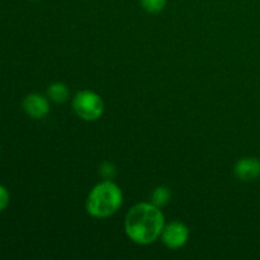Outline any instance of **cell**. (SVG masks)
Here are the masks:
<instances>
[{
  "label": "cell",
  "instance_id": "obj_1",
  "mask_svg": "<svg viewBox=\"0 0 260 260\" xmlns=\"http://www.w3.org/2000/svg\"><path fill=\"white\" fill-rule=\"evenodd\" d=\"M165 217L161 210L151 202L135 205L124 218V231L129 240L139 245H149L161 236Z\"/></svg>",
  "mask_w": 260,
  "mask_h": 260
},
{
  "label": "cell",
  "instance_id": "obj_2",
  "mask_svg": "<svg viewBox=\"0 0 260 260\" xmlns=\"http://www.w3.org/2000/svg\"><path fill=\"white\" fill-rule=\"evenodd\" d=\"M123 203L122 189L112 182V179H104L98 183L89 192L86 197V212L95 218H107L114 215Z\"/></svg>",
  "mask_w": 260,
  "mask_h": 260
},
{
  "label": "cell",
  "instance_id": "obj_3",
  "mask_svg": "<svg viewBox=\"0 0 260 260\" xmlns=\"http://www.w3.org/2000/svg\"><path fill=\"white\" fill-rule=\"evenodd\" d=\"M73 108L84 121H96L104 112V102L95 91L81 90L74 98Z\"/></svg>",
  "mask_w": 260,
  "mask_h": 260
},
{
  "label": "cell",
  "instance_id": "obj_4",
  "mask_svg": "<svg viewBox=\"0 0 260 260\" xmlns=\"http://www.w3.org/2000/svg\"><path fill=\"white\" fill-rule=\"evenodd\" d=\"M189 239V229L187 225L180 221H173V222L165 225L161 233V240L172 250L183 248Z\"/></svg>",
  "mask_w": 260,
  "mask_h": 260
},
{
  "label": "cell",
  "instance_id": "obj_5",
  "mask_svg": "<svg viewBox=\"0 0 260 260\" xmlns=\"http://www.w3.org/2000/svg\"><path fill=\"white\" fill-rule=\"evenodd\" d=\"M236 178L243 182H251L260 177V160L258 157H243L234 168Z\"/></svg>",
  "mask_w": 260,
  "mask_h": 260
},
{
  "label": "cell",
  "instance_id": "obj_6",
  "mask_svg": "<svg viewBox=\"0 0 260 260\" xmlns=\"http://www.w3.org/2000/svg\"><path fill=\"white\" fill-rule=\"evenodd\" d=\"M23 108L25 113L32 118H42L50 112V103L46 96L33 93L25 96L23 102Z\"/></svg>",
  "mask_w": 260,
  "mask_h": 260
},
{
  "label": "cell",
  "instance_id": "obj_7",
  "mask_svg": "<svg viewBox=\"0 0 260 260\" xmlns=\"http://www.w3.org/2000/svg\"><path fill=\"white\" fill-rule=\"evenodd\" d=\"M47 95L55 103H65L69 98V88L63 83H53L48 86Z\"/></svg>",
  "mask_w": 260,
  "mask_h": 260
},
{
  "label": "cell",
  "instance_id": "obj_8",
  "mask_svg": "<svg viewBox=\"0 0 260 260\" xmlns=\"http://www.w3.org/2000/svg\"><path fill=\"white\" fill-rule=\"evenodd\" d=\"M170 197H172V193H170L169 188L157 187L151 193V203L156 206V207L161 208L169 203Z\"/></svg>",
  "mask_w": 260,
  "mask_h": 260
},
{
  "label": "cell",
  "instance_id": "obj_9",
  "mask_svg": "<svg viewBox=\"0 0 260 260\" xmlns=\"http://www.w3.org/2000/svg\"><path fill=\"white\" fill-rule=\"evenodd\" d=\"M141 7L151 14H157L167 5V0H140Z\"/></svg>",
  "mask_w": 260,
  "mask_h": 260
},
{
  "label": "cell",
  "instance_id": "obj_10",
  "mask_svg": "<svg viewBox=\"0 0 260 260\" xmlns=\"http://www.w3.org/2000/svg\"><path fill=\"white\" fill-rule=\"evenodd\" d=\"M99 173H101V175L104 179H113L114 175H116L117 173V169L116 167H114L113 162L104 161L102 162V165L99 167Z\"/></svg>",
  "mask_w": 260,
  "mask_h": 260
},
{
  "label": "cell",
  "instance_id": "obj_11",
  "mask_svg": "<svg viewBox=\"0 0 260 260\" xmlns=\"http://www.w3.org/2000/svg\"><path fill=\"white\" fill-rule=\"evenodd\" d=\"M8 203H9V193L3 185H0V212L7 208Z\"/></svg>",
  "mask_w": 260,
  "mask_h": 260
}]
</instances>
